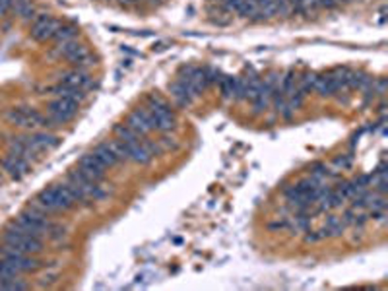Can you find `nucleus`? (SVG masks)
Wrapping results in <instances>:
<instances>
[{"label":"nucleus","mask_w":388,"mask_h":291,"mask_svg":"<svg viewBox=\"0 0 388 291\" xmlns=\"http://www.w3.org/2000/svg\"><path fill=\"white\" fill-rule=\"evenodd\" d=\"M59 26H61V22L50 18L49 14H37L33 18V22H31V37L35 41H41V43L49 41V39L54 37Z\"/></svg>","instance_id":"obj_5"},{"label":"nucleus","mask_w":388,"mask_h":291,"mask_svg":"<svg viewBox=\"0 0 388 291\" xmlns=\"http://www.w3.org/2000/svg\"><path fill=\"white\" fill-rule=\"evenodd\" d=\"M324 229L326 233H328V237H340V235L344 233V229H346V223H344V219L338 217V215H328Z\"/></svg>","instance_id":"obj_17"},{"label":"nucleus","mask_w":388,"mask_h":291,"mask_svg":"<svg viewBox=\"0 0 388 291\" xmlns=\"http://www.w3.org/2000/svg\"><path fill=\"white\" fill-rule=\"evenodd\" d=\"M78 101L72 99H64V97H54L49 103V117L57 125H64L68 121H72L78 113Z\"/></svg>","instance_id":"obj_4"},{"label":"nucleus","mask_w":388,"mask_h":291,"mask_svg":"<svg viewBox=\"0 0 388 291\" xmlns=\"http://www.w3.org/2000/svg\"><path fill=\"white\" fill-rule=\"evenodd\" d=\"M78 169H80L88 179L95 181V183H101V181L105 179V169H107V167L101 163L99 159L93 155V152H91V153H86V155L80 157Z\"/></svg>","instance_id":"obj_8"},{"label":"nucleus","mask_w":388,"mask_h":291,"mask_svg":"<svg viewBox=\"0 0 388 291\" xmlns=\"http://www.w3.org/2000/svg\"><path fill=\"white\" fill-rule=\"evenodd\" d=\"M314 80H316V74L313 72H309V74H305V76L301 78V84H299V89L305 93V91H311L314 88Z\"/></svg>","instance_id":"obj_22"},{"label":"nucleus","mask_w":388,"mask_h":291,"mask_svg":"<svg viewBox=\"0 0 388 291\" xmlns=\"http://www.w3.org/2000/svg\"><path fill=\"white\" fill-rule=\"evenodd\" d=\"M52 190H54V196H57V202H59L61 212L72 210V208L76 206L74 196H72V192L68 190L66 183H64V185H52Z\"/></svg>","instance_id":"obj_12"},{"label":"nucleus","mask_w":388,"mask_h":291,"mask_svg":"<svg viewBox=\"0 0 388 291\" xmlns=\"http://www.w3.org/2000/svg\"><path fill=\"white\" fill-rule=\"evenodd\" d=\"M235 86H237V78L233 76H224L219 78V89L224 97H233L235 95Z\"/></svg>","instance_id":"obj_20"},{"label":"nucleus","mask_w":388,"mask_h":291,"mask_svg":"<svg viewBox=\"0 0 388 291\" xmlns=\"http://www.w3.org/2000/svg\"><path fill=\"white\" fill-rule=\"evenodd\" d=\"M148 111L153 121V128L161 130V132H171L177 127V119L173 111L169 109V105L161 101L159 97H150L148 99Z\"/></svg>","instance_id":"obj_2"},{"label":"nucleus","mask_w":388,"mask_h":291,"mask_svg":"<svg viewBox=\"0 0 388 291\" xmlns=\"http://www.w3.org/2000/svg\"><path fill=\"white\" fill-rule=\"evenodd\" d=\"M0 254H2V258L12 266L18 274L35 272V270L41 268V262H39L37 258H31V254L18 253V251H14V249L6 247V245H2V247H0Z\"/></svg>","instance_id":"obj_3"},{"label":"nucleus","mask_w":388,"mask_h":291,"mask_svg":"<svg viewBox=\"0 0 388 291\" xmlns=\"http://www.w3.org/2000/svg\"><path fill=\"white\" fill-rule=\"evenodd\" d=\"M313 89H316V93H318L320 97H332V95L338 91V88H336V82H334L332 74H322V76H316Z\"/></svg>","instance_id":"obj_11"},{"label":"nucleus","mask_w":388,"mask_h":291,"mask_svg":"<svg viewBox=\"0 0 388 291\" xmlns=\"http://www.w3.org/2000/svg\"><path fill=\"white\" fill-rule=\"evenodd\" d=\"M126 127L130 128L136 136H146L150 130H153V121L148 109H136L128 114L126 119Z\"/></svg>","instance_id":"obj_7"},{"label":"nucleus","mask_w":388,"mask_h":291,"mask_svg":"<svg viewBox=\"0 0 388 291\" xmlns=\"http://www.w3.org/2000/svg\"><path fill=\"white\" fill-rule=\"evenodd\" d=\"M76 35H78V29H76L74 26H63V24H61L52 39H57L59 43H66V41H74Z\"/></svg>","instance_id":"obj_19"},{"label":"nucleus","mask_w":388,"mask_h":291,"mask_svg":"<svg viewBox=\"0 0 388 291\" xmlns=\"http://www.w3.org/2000/svg\"><path fill=\"white\" fill-rule=\"evenodd\" d=\"M2 171L8 173V177L14 181H20V179L29 173V161L16 155V153H8L4 159H2Z\"/></svg>","instance_id":"obj_9"},{"label":"nucleus","mask_w":388,"mask_h":291,"mask_svg":"<svg viewBox=\"0 0 388 291\" xmlns=\"http://www.w3.org/2000/svg\"><path fill=\"white\" fill-rule=\"evenodd\" d=\"M68 181L70 183H74L78 189L82 190L86 196H88V200H101V198H105L107 196V192L101 189L99 183H95V181H91L88 179L78 167L72 169L70 173H68Z\"/></svg>","instance_id":"obj_6"},{"label":"nucleus","mask_w":388,"mask_h":291,"mask_svg":"<svg viewBox=\"0 0 388 291\" xmlns=\"http://www.w3.org/2000/svg\"><path fill=\"white\" fill-rule=\"evenodd\" d=\"M115 134H117V140L123 142V144H130V142H134V140L140 138V136H136L126 125L125 127H123V125H117V127H115Z\"/></svg>","instance_id":"obj_21"},{"label":"nucleus","mask_w":388,"mask_h":291,"mask_svg":"<svg viewBox=\"0 0 388 291\" xmlns=\"http://www.w3.org/2000/svg\"><path fill=\"white\" fill-rule=\"evenodd\" d=\"M336 165L342 167V169H348L351 165V155H342V157H338V159H336Z\"/></svg>","instance_id":"obj_23"},{"label":"nucleus","mask_w":388,"mask_h":291,"mask_svg":"<svg viewBox=\"0 0 388 291\" xmlns=\"http://www.w3.org/2000/svg\"><path fill=\"white\" fill-rule=\"evenodd\" d=\"M12 12L20 16L24 22H29L35 18V6L31 0H12Z\"/></svg>","instance_id":"obj_16"},{"label":"nucleus","mask_w":388,"mask_h":291,"mask_svg":"<svg viewBox=\"0 0 388 291\" xmlns=\"http://www.w3.org/2000/svg\"><path fill=\"white\" fill-rule=\"evenodd\" d=\"M125 6H132V4H136V0H121Z\"/></svg>","instance_id":"obj_24"},{"label":"nucleus","mask_w":388,"mask_h":291,"mask_svg":"<svg viewBox=\"0 0 388 291\" xmlns=\"http://www.w3.org/2000/svg\"><path fill=\"white\" fill-rule=\"evenodd\" d=\"M50 93H52L54 97H64V99H72V101H78V103L86 97L84 89L70 88V86H66V84H59V86H54V88L50 89Z\"/></svg>","instance_id":"obj_13"},{"label":"nucleus","mask_w":388,"mask_h":291,"mask_svg":"<svg viewBox=\"0 0 388 291\" xmlns=\"http://www.w3.org/2000/svg\"><path fill=\"white\" fill-rule=\"evenodd\" d=\"M93 155L99 159L101 163L105 165V167H115V165H119V157L115 155L113 148H111V144H99L95 150H93Z\"/></svg>","instance_id":"obj_15"},{"label":"nucleus","mask_w":388,"mask_h":291,"mask_svg":"<svg viewBox=\"0 0 388 291\" xmlns=\"http://www.w3.org/2000/svg\"><path fill=\"white\" fill-rule=\"evenodd\" d=\"M27 109H29V107H18V109H10V111H8V114H6V119H8L12 125H16V127L24 128L25 119H27Z\"/></svg>","instance_id":"obj_18"},{"label":"nucleus","mask_w":388,"mask_h":291,"mask_svg":"<svg viewBox=\"0 0 388 291\" xmlns=\"http://www.w3.org/2000/svg\"><path fill=\"white\" fill-rule=\"evenodd\" d=\"M63 84L70 86V88H78V89H86L89 86V76L84 72V70H72L68 74L63 76Z\"/></svg>","instance_id":"obj_14"},{"label":"nucleus","mask_w":388,"mask_h":291,"mask_svg":"<svg viewBox=\"0 0 388 291\" xmlns=\"http://www.w3.org/2000/svg\"><path fill=\"white\" fill-rule=\"evenodd\" d=\"M0 183H2V171H0Z\"/></svg>","instance_id":"obj_25"},{"label":"nucleus","mask_w":388,"mask_h":291,"mask_svg":"<svg viewBox=\"0 0 388 291\" xmlns=\"http://www.w3.org/2000/svg\"><path fill=\"white\" fill-rule=\"evenodd\" d=\"M2 245L24 254H39L43 251V241L25 233L24 229H20L16 223H10L6 227L4 235H2Z\"/></svg>","instance_id":"obj_1"},{"label":"nucleus","mask_w":388,"mask_h":291,"mask_svg":"<svg viewBox=\"0 0 388 291\" xmlns=\"http://www.w3.org/2000/svg\"><path fill=\"white\" fill-rule=\"evenodd\" d=\"M169 89H171L173 99H175L179 105H183V107H188V105L192 103V99L196 97V93L188 88L183 80H177L175 84H171V86H169Z\"/></svg>","instance_id":"obj_10"}]
</instances>
